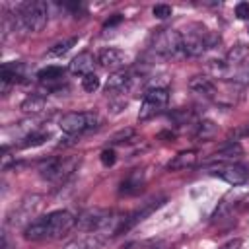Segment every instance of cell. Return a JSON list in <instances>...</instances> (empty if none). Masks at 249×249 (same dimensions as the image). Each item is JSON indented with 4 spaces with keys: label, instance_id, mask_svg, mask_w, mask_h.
<instances>
[{
    "label": "cell",
    "instance_id": "cell-17",
    "mask_svg": "<svg viewBox=\"0 0 249 249\" xmlns=\"http://www.w3.org/2000/svg\"><path fill=\"white\" fill-rule=\"evenodd\" d=\"M142 185H144V171L142 169H132L126 175V179L121 183V193L123 195H134L142 189Z\"/></svg>",
    "mask_w": 249,
    "mask_h": 249
},
{
    "label": "cell",
    "instance_id": "cell-23",
    "mask_svg": "<svg viewBox=\"0 0 249 249\" xmlns=\"http://www.w3.org/2000/svg\"><path fill=\"white\" fill-rule=\"evenodd\" d=\"M78 43V37H70V39H66V41H60V43H56V45H53L49 51H47V56H62V54H66L74 45Z\"/></svg>",
    "mask_w": 249,
    "mask_h": 249
},
{
    "label": "cell",
    "instance_id": "cell-4",
    "mask_svg": "<svg viewBox=\"0 0 249 249\" xmlns=\"http://www.w3.org/2000/svg\"><path fill=\"white\" fill-rule=\"evenodd\" d=\"M43 220H45V239H58L66 235L72 228H76L78 222L68 210H54L43 216Z\"/></svg>",
    "mask_w": 249,
    "mask_h": 249
},
{
    "label": "cell",
    "instance_id": "cell-26",
    "mask_svg": "<svg viewBox=\"0 0 249 249\" xmlns=\"http://www.w3.org/2000/svg\"><path fill=\"white\" fill-rule=\"evenodd\" d=\"M247 136H249V123H245V124H239V126L231 128V130H230V134H228V140L237 142L239 138H247Z\"/></svg>",
    "mask_w": 249,
    "mask_h": 249
},
{
    "label": "cell",
    "instance_id": "cell-6",
    "mask_svg": "<svg viewBox=\"0 0 249 249\" xmlns=\"http://www.w3.org/2000/svg\"><path fill=\"white\" fill-rule=\"evenodd\" d=\"M76 165H78L76 158H51L41 165L39 171H41L43 179L53 181V183H60L74 171Z\"/></svg>",
    "mask_w": 249,
    "mask_h": 249
},
{
    "label": "cell",
    "instance_id": "cell-21",
    "mask_svg": "<svg viewBox=\"0 0 249 249\" xmlns=\"http://www.w3.org/2000/svg\"><path fill=\"white\" fill-rule=\"evenodd\" d=\"M216 132H218V124H216L214 121L204 119V121H200V123H198L195 136H196L198 140H212V138L216 136Z\"/></svg>",
    "mask_w": 249,
    "mask_h": 249
},
{
    "label": "cell",
    "instance_id": "cell-10",
    "mask_svg": "<svg viewBox=\"0 0 249 249\" xmlns=\"http://www.w3.org/2000/svg\"><path fill=\"white\" fill-rule=\"evenodd\" d=\"M41 196L39 195H31V196H27V198H23L19 204H18V208L14 210V216H10V224L12 226H18V224H29L31 220H33V216L37 214V210L41 208Z\"/></svg>",
    "mask_w": 249,
    "mask_h": 249
},
{
    "label": "cell",
    "instance_id": "cell-22",
    "mask_svg": "<svg viewBox=\"0 0 249 249\" xmlns=\"http://www.w3.org/2000/svg\"><path fill=\"white\" fill-rule=\"evenodd\" d=\"M62 74H64V70L60 66H47V68H43V70L37 72V78L43 84H53V82H60L62 80Z\"/></svg>",
    "mask_w": 249,
    "mask_h": 249
},
{
    "label": "cell",
    "instance_id": "cell-24",
    "mask_svg": "<svg viewBox=\"0 0 249 249\" xmlns=\"http://www.w3.org/2000/svg\"><path fill=\"white\" fill-rule=\"evenodd\" d=\"M47 138H49V132L37 130V132H31V134H27V136L23 138L21 146H23V148H29V146H39V144H43Z\"/></svg>",
    "mask_w": 249,
    "mask_h": 249
},
{
    "label": "cell",
    "instance_id": "cell-7",
    "mask_svg": "<svg viewBox=\"0 0 249 249\" xmlns=\"http://www.w3.org/2000/svg\"><path fill=\"white\" fill-rule=\"evenodd\" d=\"M113 220H115V218L111 216L109 210H103V208H89V210H86V212L78 218L76 226H78L82 231L101 233V231H105V230L109 228V224H111Z\"/></svg>",
    "mask_w": 249,
    "mask_h": 249
},
{
    "label": "cell",
    "instance_id": "cell-27",
    "mask_svg": "<svg viewBox=\"0 0 249 249\" xmlns=\"http://www.w3.org/2000/svg\"><path fill=\"white\" fill-rule=\"evenodd\" d=\"M152 14H154V18H158V19H165V18H169V16L173 14V10H171V6H167V4H156V6L152 8Z\"/></svg>",
    "mask_w": 249,
    "mask_h": 249
},
{
    "label": "cell",
    "instance_id": "cell-15",
    "mask_svg": "<svg viewBox=\"0 0 249 249\" xmlns=\"http://www.w3.org/2000/svg\"><path fill=\"white\" fill-rule=\"evenodd\" d=\"M198 154L195 150H187V152H179L177 156H173V160H169L167 169L169 171H177V169H189L196 163Z\"/></svg>",
    "mask_w": 249,
    "mask_h": 249
},
{
    "label": "cell",
    "instance_id": "cell-19",
    "mask_svg": "<svg viewBox=\"0 0 249 249\" xmlns=\"http://www.w3.org/2000/svg\"><path fill=\"white\" fill-rule=\"evenodd\" d=\"M23 237H25L27 241H41V239H45V220H43V216L31 220V222L25 226Z\"/></svg>",
    "mask_w": 249,
    "mask_h": 249
},
{
    "label": "cell",
    "instance_id": "cell-32",
    "mask_svg": "<svg viewBox=\"0 0 249 249\" xmlns=\"http://www.w3.org/2000/svg\"><path fill=\"white\" fill-rule=\"evenodd\" d=\"M121 19H123V16H121V14H115L111 19H107V21H105V25H103V27H105V29H107V27H113V25H117Z\"/></svg>",
    "mask_w": 249,
    "mask_h": 249
},
{
    "label": "cell",
    "instance_id": "cell-1",
    "mask_svg": "<svg viewBox=\"0 0 249 249\" xmlns=\"http://www.w3.org/2000/svg\"><path fill=\"white\" fill-rule=\"evenodd\" d=\"M47 21H49V10L47 4L41 0L21 4L14 18L16 27L25 33H39L47 25Z\"/></svg>",
    "mask_w": 249,
    "mask_h": 249
},
{
    "label": "cell",
    "instance_id": "cell-9",
    "mask_svg": "<svg viewBox=\"0 0 249 249\" xmlns=\"http://www.w3.org/2000/svg\"><path fill=\"white\" fill-rule=\"evenodd\" d=\"M212 173L235 187V185H243L249 179V165H245V163H220L218 161V165L212 167Z\"/></svg>",
    "mask_w": 249,
    "mask_h": 249
},
{
    "label": "cell",
    "instance_id": "cell-29",
    "mask_svg": "<svg viewBox=\"0 0 249 249\" xmlns=\"http://www.w3.org/2000/svg\"><path fill=\"white\" fill-rule=\"evenodd\" d=\"M235 16L239 19H249V4L247 2H239L235 6Z\"/></svg>",
    "mask_w": 249,
    "mask_h": 249
},
{
    "label": "cell",
    "instance_id": "cell-31",
    "mask_svg": "<svg viewBox=\"0 0 249 249\" xmlns=\"http://www.w3.org/2000/svg\"><path fill=\"white\" fill-rule=\"evenodd\" d=\"M220 249H241V239H231L226 245H222Z\"/></svg>",
    "mask_w": 249,
    "mask_h": 249
},
{
    "label": "cell",
    "instance_id": "cell-5",
    "mask_svg": "<svg viewBox=\"0 0 249 249\" xmlns=\"http://www.w3.org/2000/svg\"><path fill=\"white\" fill-rule=\"evenodd\" d=\"M97 123H99V119H97L95 113L72 111V113L62 115V119H60V128H62V132H66V134L80 136L82 132L91 130L93 126H97Z\"/></svg>",
    "mask_w": 249,
    "mask_h": 249
},
{
    "label": "cell",
    "instance_id": "cell-30",
    "mask_svg": "<svg viewBox=\"0 0 249 249\" xmlns=\"http://www.w3.org/2000/svg\"><path fill=\"white\" fill-rule=\"evenodd\" d=\"M101 163L103 165H113L115 163V152L113 150H103L101 152Z\"/></svg>",
    "mask_w": 249,
    "mask_h": 249
},
{
    "label": "cell",
    "instance_id": "cell-3",
    "mask_svg": "<svg viewBox=\"0 0 249 249\" xmlns=\"http://www.w3.org/2000/svg\"><path fill=\"white\" fill-rule=\"evenodd\" d=\"M152 51L165 58L185 56L183 35L175 29H158V33L152 35Z\"/></svg>",
    "mask_w": 249,
    "mask_h": 249
},
{
    "label": "cell",
    "instance_id": "cell-25",
    "mask_svg": "<svg viewBox=\"0 0 249 249\" xmlns=\"http://www.w3.org/2000/svg\"><path fill=\"white\" fill-rule=\"evenodd\" d=\"M82 88L88 91V93H93L97 88H99V78H97V74H86L84 78H82Z\"/></svg>",
    "mask_w": 249,
    "mask_h": 249
},
{
    "label": "cell",
    "instance_id": "cell-28",
    "mask_svg": "<svg viewBox=\"0 0 249 249\" xmlns=\"http://www.w3.org/2000/svg\"><path fill=\"white\" fill-rule=\"evenodd\" d=\"M132 136H134V130H132V128H124V130H119V132L113 136V142H115V144H121V142H128Z\"/></svg>",
    "mask_w": 249,
    "mask_h": 249
},
{
    "label": "cell",
    "instance_id": "cell-20",
    "mask_svg": "<svg viewBox=\"0 0 249 249\" xmlns=\"http://www.w3.org/2000/svg\"><path fill=\"white\" fill-rule=\"evenodd\" d=\"M247 56H249V47L243 45V43H237V45H233V47L228 51V54H226V64H228V66L241 64V62L247 60Z\"/></svg>",
    "mask_w": 249,
    "mask_h": 249
},
{
    "label": "cell",
    "instance_id": "cell-8",
    "mask_svg": "<svg viewBox=\"0 0 249 249\" xmlns=\"http://www.w3.org/2000/svg\"><path fill=\"white\" fill-rule=\"evenodd\" d=\"M169 101V93L165 88H152L144 93V99H142V105H140V113H138V119L140 121H146L154 115H158Z\"/></svg>",
    "mask_w": 249,
    "mask_h": 249
},
{
    "label": "cell",
    "instance_id": "cell-13",
    "mask_svg": "<svg viewBox=\"0 0 249 249\" xmlns=\"http://www.w3.org/2000/svg\"><path fill=\"white\" fill-rule=\"evenodd\" d=\"M189 89H191L193 93H198V95H204V97H214L216 91H218L216 84H214L208 76H204V74L193 76V78L189 80Z\"/></svg>",
    "mask_w": 249,
    "mask_h": 249
},
{
    "label": "cell",
    "instance_id": "cell-2",
    "mask_svg": "<svg viewBox=\"0 0 249 249\" xmlns=\"http://www.w3.org/2000/svg\"><path fill=\"white\" fill-rule=\"evenodd\" d=\"M183 35V53L185 56H200L206 49H210L216 41H220L218 35L210 33L202 25H191L187 33Z\"/></svg>",
    "mask_w": 249,
    "mask_h": 249
},
{
    "label": "cell",
    "instance_id": "cell-11",
    "mask_svg": "<svg viewBox=\"0 0 249 249\" xmlns=\"http://www.w3.org/2000/svg\"><path fill=\"white\" fill-rule=\"evenodd\" d=\"M95 62L103 68H119L126 62V54L121 51V49H115V47H105L97 53L95 56Z\"/></svg>",
    "mask_w": 249,
    "mask_h": 249
},
{
    "label": "cell",
    "instance_id": "cell-14",
    "mask_svg": "<svg viewBox=\"0 0 249 249\" xmlns=\"http://www.w3.org/2000/svg\"><path fill=\"white\" fill-rule=\"evenodd\" d=\"M93 62H95V58H93L91 53H80L78 56L72 58V62H70V72H72V74H80V76L91 74Z\"/></svg>",
    "mask_w": 249,
    "mask_h": 249
},
{
    "label": "cell",
    "instance_id": "cell-18",
    "mask_svg": "<svg viewBox=\"0 0 249 249\" xmlns=\"http://www.w3.org/2000/svg\"><path fill=\"white\" fill-rule=\"evenodd\" d=\"M45 109H47V99L39 93H31L21 103V111L27 113V115H37V113H43Z\"/></svg>",
    "mask_w": 249,
    "mask_h": 249
},
{
    "label": "cell",
    "instance_id": "cell-16",
    "mask_svg": "<svg viewBox=\"0 0 249 249\" xmlns=\"http://www.w3.org/2000/svg\"><path fill=\"white\" fill-rule=\"evenodd\" d=\"M243 156V148L239 142H233V140H228L226 144H222L218 148V152L214 154V160H218L220 163L222 161H228V160H237Z\"/></svg>",
    "mask_w": 249,
    "mask_h": 249
},
{
    "label": "cell",
    "instance_id": "cell-12",
    "mask_svg": "<svg viewBox=\"0 0 249 249\" xmlns=\"http://www.w3.org/2000/svg\"><path fill=\"white\" fill-rule=\"evenodd\" d=\"M130 84H132V74L128 70H117L107 78L105 89L107 93H123L130 88Z\"/></svg>",
    "mask_w": 249,
    "mask_h": 249
}]
</instances>
